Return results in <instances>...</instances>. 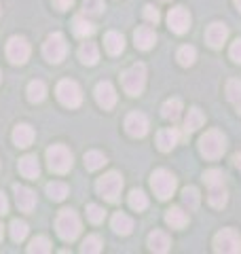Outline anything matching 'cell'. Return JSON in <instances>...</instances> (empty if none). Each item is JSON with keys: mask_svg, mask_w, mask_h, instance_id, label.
<instances>
[{"mask_svg": "<svg viewBox=\"0 0 241 254\" xmlns=\"http://www.w3.org/2000/svg\"><path fill=\"white\" fill-rule=\"evenodd\" d=\"M199 150L205 159H218L224 155V150H227V138H224V133L218 129L205 131L199 140Z\"/></svg>", "mask_w": 241, "mask_h": 254, "instance_id": "obj_1", "label": "cell"}, {"mask_svg": "<svg viewBox=\"0 0 241 254\" xmlns=\"http://www.w3.org/2000/svg\"><path fill=\"white\" fill-rule=\"evenodd\" d=\"M55 229L63 242H74L83 227H80V218L74 210H61L58 220H55Z\"/></svg>", "mask_w": 241, "mask_h": 254, "instance_id": "obj_2", "label": "cell"}, {"mask_svg": "<svg viewBox=\"0 0 241 254\" xmlns=\"http://www.w3.org/2000/svg\"><path fill=\"white\" fill-rule=\"evenodd\" d=\"M95 190H98V195L104 197L106 201L117 203L120 197V190H123V178H120V174H117V172H108L106 176H102L95 182Z\"/></svg>", "mask_w": 241, "mask_h": 254, "instance_id": "obj_3", "label": "cell"}, {"mask_svg": "<svg viewBox=\"0 0 241 254\" xmlns=\"http://www.w3.org/2000/svg\"><path fill=\"white\" fill-rule=\"evenodd\" d=\"M150 187L159 199H170V197L176 193L178 180H176V176L172 172L157 170V172H152V176H150Z\"/></svg>", "mask_w": 241, "mask_h": 254, "instance_id": "obj_4", "label": "cell"}, {"mask_svg": "<svg viewBox=\"0 0 241 254\" xmlns=\"http://www.w3.org/2000/svg\"><path fill=\"white\" fill-rule=\"evenodd\" d=\"M123 89L129 93V95H140L146 87V68L144 64H133L129 70L123 72Z\"/></svg>", "mask_w": 241, "mask_h": 254, "instance_id": "obj_5", "label": "cell"}, {"mask_svg": "<svg viewBox=\"0 0 241 254\" xmlns=\"http://www.w3.org/2000/svg\"><path fill=\"white\" fill-rule=\"evenodd\" d=\"M47 165L55 174H66L72 168V153L63 144H53L47 148Z\"/></svg>", "mask_w": 241, "mask_h": 254, "instance_id": "obj_6", "label": "cell"}, {"mask_svg": "<svg viewBox=\"0 0 241 254\" xmlns=\"http://www.w3.org/2000/svg\"><path fill=\"white\" fill-rule=\"evenodd\" d=\"M214 250L224 254H239L241 252V235L235 229H222L214 237Z\"/></svg>", "mask_w": 241, "mask_h": 254, "instance_id": "obj_7", "label": "cell"}, {"mask_svg": "<svg viewBox=\"0 0 241 254\" xmlns=\"http://www.w3.org/2000/svg\"><path fill=\"white\" fill-rule=\"evenodd\" d=\"M58 100L61 102L63 106H68V108L80 106V102H83V91H80L78 83L70 81V78L61 81V83L58 85Z\"/></svg>", "mask_w": 241, "mask_h": 254, "instance_id": "obj_8", "label": "cell"}, {"mask_svg": "<svg viewBox=\"0 0 241 254\" xmlns=\"http://www.w3.org/2000/svg\"><path fill=\"white\" fill-rule=\"evenodd\" d=\"M66 49H68L66 38H63V34H60V32L51 34V36L45 41V45H43L45 58L49 60L51 64H60L63 58H66Z\"/></svg>", "mask_w": 241, "mask_h": 254, "instance_id": "obj_9", "label": "cell"}, {"mask_svg": "<svg viewBox=\"0 0 241 254\" xmlns=\"http://www.w3.org/2000/svg\"><path fill=\"white\" fill-rule=\"evenodd\" d=\"M6 58L11 60V64H26L30 58V45L23 36H13L9 43H6Z\"/></svg>", "mask_w": 241, "mask_h": 254, "instance_id": "obj_10", "label": "cell"}, {"mask_svg": "<svg viewBox=\"0 0 241 254\" xmlns=\"http://www.w3.org/2000/svg\"><path fill=\"white\" fill-rule=\"evenodd\" d=\"M167 26L176 34H184L190 28V13L184 6H174L170 15H167Z\"/></svg>", "mask_w": 241, "mask_h": 254, "instance_id": "obj_11", "label": "cell"}, {"mask_svg": "<svg viewBox=\"0 0 241 254\" xmlns=\"http://www.w3.org/2000/svg\"><path fill=\"white\" fill-rule=\"evenodd\" d=\"M125 129L131 138H144L148 133V119L142 113H131L125 119Z\"/></svg>", "mask_w": 241, "mask_h": 254, "instance_id": "obj_12", "label": "cell"}, {"mask_svg": "<svg viewBox=\"0 0 241 254\" xmlns=\"http://www.w3.org/2000/svg\"><path fill=\"white\" fill-rule=\"evenodd\" d=\"M95 100H98V104L106 110L115 106L117 104V91H115V87H112V83H108V81L98 83V87H95Z\"/></svg>", "mask_w": 241, "mask_h": 254, "instance_id": "obj_13", "label": "cell"}, {"mask_svg": "<svg viewBox=\"0 0 241 254\" xmlns=\"http://www.w3.org/2000/svg\"><path fill=\"white\" fill-rule=\"evenodd\" d=\"M227 38H229V28L224 26V23H212L205 32V41L212 49H220V47L227 43Z\"/></svg>", "mask_w": 241, "mask_h": 254, "instance_id": "obj_14", "label": "cell"}, {"mask_svg": "<svg viewBox=\"0 0 241 254\" xmlns=\"http://www.w3.org/2000/svg\"><path fill=\"white\" fill-rule=\"evenodd\" d=\"M13 190H15V201H17V208L21 212H32V210H34V205H36L34 190H30L28 187H21V185H15Z\"/></svg>", "mask_w": 241, "mask_h": 254, "instance_id": "obj_15", "label": "cell"}, {"mask_svg": "<svg viewBox=\"0 0 241 254\" xmlns=\"http://www.w3.org/2000/svg\"><path fill=\"white\" fill-rule=\"evenodd\" d=\"M133 41H135V47L142 51H148L155 47L157 43V34H155V30H152L150 26H142L135 30V34H133Z\"/></svg>", "mask_w": 241, "mask_h": 254, "instance_id": "obj_16", "label": "cell"}, {"mask_svg": "<svg viewBox=\"0 0 241 254\" xmlns=\"http://www.w3.org/2000/svg\"><path fill=\"white\" fill-rule=\"evenodd\" d=\"M148 248H150L152 252H159V254L170 252V248H172L170 235L163 233V231H152V233L148 235Z\"/></svg>", "mask_w": 241, "mask_h": 254, "instance_id": "obj_17", "label": "cell"}, {"mask_svg": "<svg viewBox=\"0 0 241 254\" xmlns=\"http://www.w3.org/2000/svg\"><path fill=\"white\" fill-rule=\"evenodd\" d=\"M13 142H15V146H19V148H28L32 142H34V129L26 123L17 125L13 129Z\"/></svg>", "mask_w": 241, "mask_h": 254, "instance_id": "obj_18", "label": "cell"}, {"mask_svg": "<svg viewBox=\"0 0 241 254\" xmlns=\"http://www.w3.org/2000/svg\"><path fill=\"white\" fill-rule=\"evenodd\" d=\"M19 172L23 178H30V180H36L38 174H40V165H38V159L36 155H26L19 159Z\"/></svg>", "mask_w": 241, "mask_h": 254, "instance_id": "obj_19", "label": "cell"}, {"mask_svg": "<svg viewBox=\"0 0 241 254\" xmlns=\"http://www.w3.org/2000/svg\"><path fill=\"white\" fill-rule=\"evenodd\" d=\"M165 222H167V225H170L172 229H184V227L188 225V214L184 212L182 208H178V205H176V208L167 210Z\"/></svg>", "mask_w": 241, "mask_h": 254, "instance_id": "obj_20", "label": "cell"}, {"mask_svg": "<svg viewBox=\"0 0 241 254\" xmlns=\"http://www.w3.org/2000/svg\"><path fill=\"white\" fill-rule=\"evenodd\" d=\"M178 131L176 129H161L159 133H157V144H159V148L163 150V153H170V150L178 144Z\"/></svg>", "mask_w": 241, "mask_h": 254, "instance_id": "obj_21", "label": "cell"}, {"mask_svg": "<svg viewBox=\"0 0 241 254\" xmlns=\"http://www.w3.org/2000/svg\"><path fill=\"white\" fill-rule=\"evenodd\" d=\"M210 205L212 208H224L229 201V193H227V189H224V182H220V185H212L210 187Z\"/></svg>", "mask_w": 241, "mask_h": 254, "instance_id": "obj_22", "label": "cell"}, {"mask_svg": "<svg viewBox=\"0 0 241 254\" xmlns=\"http://www.w3.org/2000/svg\"><path fill=\"white\" fill-rule=\"evenodd\" d=\"M104 45H106V51L110 55H120L125 51V38L119 32H108L106 38H104Z\"/></svg>", "mask_w": 241, "mask_h": 254, "instance_id": "obj_23", "label": "cell"}, {"mask_svg": "<svg viewBox=\"0 0 241 254\" xmlns=\"http://www.w3.org/2000/svg\"><path fill=\"white\" fill-rule=\"evenodd\" d=\"M112 229H115V233H119V235H129L133 231V220L127 216V214L117 212L115 216H112Z\"/></svg>", "mask_w": 241, "mask_h": 254, "instance_id": "obj_24", "label": "cell"}, {"mask_svg": "<svg viewBox=\"0 0 241 254\" xmlns=\"http://www.w3.org/2000/svg\"><path fill=\"white\" fill-rule=\"evenodd\" d=\"M78 58L80 62L85 64V66H95L100 60V51H98V47H95L93 43H83L80 45V49H78Z\"/></svg>", "mask_w": 241, "mask_h": 254, "instance_id": "obj_25", "label": "cell"}, {"mask_svg": "<svg viewBox=\"0 0 241 254\" xmlns=\"http://www.w3.org/2000/svg\"><path fill=\"white\" fill-rule=\"evenodd\" d=\"M72 32H74V36H78V38H87V36L93 34L95 28L89 19L83 17V15H76V17L72 19Z\"/></svg>", "mask_w": 241, "mask_h": 254, "instance_id": "obj_26", "label": "cell"}, {"mask_svg": "<svg viewBox=\"0 0 241 254\" xmlns=\"http://www.w3.org/2000/svg\"><path fill=\"white\" fill-rule=\"evenodd\" d=\"M161 115H163V119H167V121H178L182 115V102L178 98L167 100L163 108H161Z\"/></svg>", "mask_w": 241, "mask_h": 254, "instance_id": "obj_27", "label": "cell"}, {"mask_svg": "<svg viewBox=\"0 0 241 254\" xmlns=\"http://www.w3.org/2000/svg\"><path fill=\"white\" fill-rule=\"evenodd\" d=\"M203 123H205V115L201 113L199 108H190L188 115H186V121H184V129H186V133L197 131Z\"/></svg>", "mask_w": 241, "mask_h": 254, "instance_id": "obj_28", "label": "cell"}, {"mask_svg": "<svg viewBox=\"0 0 241 254\" xmlns=\"http://www.w3.org/2000/svg\"><path fill=\"white\" fill-rule=\"evenodd\" d=\"M47 98V85L43 81H32L28 85V100L32 104H38V102H43Z\"/></svg>", "mask_w": 241, "mask_h": 254, "instance_id": "obj_29", "label": "cell"}, {"mask_svg": "<svg viewBox=\"0 0 241 254\" xmlns=\"http://www.w3.org/2000/svg\"><path fill=\"white\" fill-rule=\"evenodd\" d=\"M227 98L235 104V108L241 113V81L239 78H231L227 83Z\"/></svg>", "mask_w": 241, "mask_h": 254, "instance_id": "obj_30", "label": "cell"}, {"mask_svg": "<svg viewBox=\"0 0 241 254\" xmlns=\"http://www.w3.org/2000/svg\"><path fill=\"white\" fill-rule=\"evenodd\" d=\"M104 163H106V157L100 150H89V153H85V168L89 172H95L104 168Z\"/></svg>", "mask_w": 241, "mask_h": 254, "instance_id": "obj_31", "label": "cell"}, {"mask_svg": "<svg viewBox=\"0 0 241 254\" xmlns=\"http://www.w3.org/2000/svg\"><path fill=\"white\" fill-rule=\"evenodd\" d=\"M47 195L53 201H63L68 197V185H63V182H49L47 185Z\"/></svg>", "mask_w": 241, "mask_h": 254, "instance_id": "obj_32", "label": "cell"}, {"mask_svg": "<svg viewBox=\"0 0 241 254\" xmlns=\"http://www.w3.org/2000/svg\"><path fill=\"white\" fill-rule=\"evenodd\" d=\"M28 252L30 254H49L51 252V242L47 240L45 235H38V237H34V240L30 242Z\"/></svg>", "mask_w": 241, "mask_h": 254, "instance_id": "obj_33", "label": "cell"}, {"mask_svg": "<svg viewBox=\"0 0 241 254\" xmlns=\"http://www.w3.org/2000/svg\"><path fill=\"white\" fill-rule=\"evenodd\" d=\"M129 208H131V210H135V212L146 210V208H148V197L144 195L142 190L133 189L131 193H129Z\"/></svg>", "mask_w": 241, "mask_h": 254, "instance_id": "obj_34", "label": "cell"}, {"mask_svg": "<svg viewBox=\"0 0 241 254\" xmlns=\"http://www.w3.org/2000/svg\"><path fill=\"white\" fill-rule=\"evenodd\" d=\"M182 201L184 205H188V210H197L199 208V201H201V195L195 187H186L182 190Z\"/></svg>", "mask_w": 241, "mask_h": 254, "instance_id": "obj_35", "label": "cell"}, {"mask_svg": "<svg viewBox=\"0 0 241 254\" xmlns=\"http://www.w3.org/2000/svg\"><path fill=\"white\" fill-rule=\"evenodd\" d=\"M197 60V51H195V47H190V45H184L178 49V62L182 64V66H192Z\"/></svg>", "mask_w": 241, "mask_h": 254, "instance_id": "obj_36", "label": "cell"}, {"mask_svg": "<svg viewBox=\"0 0 241 254\" xmlns=\"http://www.w3.org/2000/svg\"><path fill=\"white\" fill-rule=\"evenodd\" d=\"M28 222H23V220H13L11 222V237H13V242H23L28 237Z\"/></svg>", "mask_w": 241, "mask_h": 254, "instance_id": "obj_37", "label": "cell"}, {"mask_svg": "<svg viewBox=\"0 0 241 254\" xmlns=\"http://www.w3.org/2000/svg\"><path fill=\"white\" fill-rule=\"evenodd\" d=\"M80 252L83 254H98V252H102V240L98 235H89L83 242V246H80Z\"/></svg>", "mask_w": 241, "mask_h": 254, "instance_id": "obj_38", "label": "cell"}, {"mask_svg": "<svg viewBox=\"0 0 241 254\" xmlns=\"http://www.w3.org/2000/svg\"><path fill=\"white\" fill-rule=\"evenodd\" d=\"M87 218H89L93 225H100V222L106 218V212H104V208H100V205L89 203L87 205Z\"/></svg>", "mask_w": 241, "mask_h": 254, "instance_id": "obj_39", "label": "cell"}, {"mask_svg": "<svg viewBox=\"0 0 241 254\" xmlns=\"http://www.w3.org/2000/svg\"><path fill=\"white\" fill-rule=\"evenodd\" d=\"M83 11H85V15H100L104 11V2L102 0H85Z\"/></svg>", "mask_w": 241, "mask_h": 254, "instance_id": "obj_40", "label": "cell"}, {"mask_svg": "<svg viewBox=\"0 0 241 254\" xmlns=\"http://www.w3.org/2000/svg\"><path fill=\"white\" fill-rule=\"evenodd\" d=\"M203 180H205V185H220V182H224V174L222 170H207L203 174Z\"/></svg>", "mask_w": 241, "mask_h": 254, "instance_id": "obj_41", "label": "cell"}, {"mask_svg": "<svg viewBox=\"0 0 241 254\" xmlns=\"http://www.w3.org/2000/svg\"><path fill=\"white\" fill-rule=\"evenodd\" d=\"M144 19L150 21V23H159L161 15H159V11L152 4H146V6H144Z\"/></svg>", "mask_w": 241, "mask_h": 254, "instance_id": "obj_42", "label": "cell"}, {"mask_svg": "<svg viewBox=\"0 0 241 254\" xmlns=\"http://www.w3.org/2000/svg\"><path fill=\"white\" fill-rule=\"evenodd\" d=\"M231 60L241 64V38H237V41L231 45Z\"/></svg>", "mask_w": 241, "mask_h": 254, "instance_id": "obj_43", "label": "cell"}, {"mask_svg": "<svg viewBox=\"0 0 241 254\" xmlns=\"http://www.w3.org/2000/svg\"><path fill=\"white\" fill-rule=\"evenodd\" d=\"M53 4H55V9L66 11V9H70V6L74 4V0H53Z\"/></svg>", "mask_w": 241, "mask_h": 254, "instance_id": "obj_44", "label": "cell"}, {"mask_svg": "<svg viewBox=\"0 0 241 254\" xmlns=\"http://www.w3.org/2000/svg\"><path fill=\"white\" fill-rule=\"evenodd\" d=\"M6 212H9V201H6L4 193H0V216H4Z\"/></svg>", "mask_w": 241, "mask_h": 254, "instance_id": "obj_45", "label": "cell"}, {"mask_svg": "<svg viewBox=\"0 0 241 254\" xmlns=\"http://www.w3.org/2000/svg\"><path fill=\"white\" fill-rule=\"evenodd\" d=\"M235 163H237V168L241 170V153H237V155H235Z\"/></svg>", "mask_w": 241, "mask_h": 254, "instance_id": "obj_46", "label": "cell"}, {"mask_svg": "<svg viewBox=\"0 0 241 254\" xmlns=\"http://www.w3.org/2000/svg\"><path fill=\"white\" fill-rule=\"evenodd\" d=\"M2 235H4V227L0 225V242H2Z\"/></svg>", "mask_w": 241, "mask_h": 254, "instance_id": "obj_47", "label": "cell"}, {"mask_svg": "<svg viewBox=\"0 0 241 254\" xmlns=\"http://www.w3.org/2000/svg\"><path fill=\"white\" fill-rule=\"evenodd\" d=\"M235 6H237L239 11H241V0H235Z\"/></svg>", "mask_w": 241, "mask_h": 254, "instance_id": "obj_48", "label": "cell"}, {"mask_svg": "<svg viewBox=\"0 0 241 254\" xmlns=\"http://www.w3.org/2000/svg\"><path fill=\"white\" fill-rule=\"evenodd\" d=\"M165 2H167V0H165Z\"/></svg>", "mask_w": 241, "mask_h": 254, "instance_id": "obj_49", "label": "cell"}]
</instances>
